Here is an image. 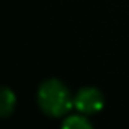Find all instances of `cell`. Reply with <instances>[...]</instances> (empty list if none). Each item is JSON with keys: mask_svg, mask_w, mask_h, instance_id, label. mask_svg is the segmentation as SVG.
I'll return each instance as SVG.
<instances>
[{"mask_svg": "<svg viewBox=\"0 0 129 129\" xmlns=\"http://www.w3.org/2000/svg\"><path fill=\"white\" fill-rule=\"evenodd\" d=\"M38 105L47 116L60 118L72 108L74 100L67 87L57 79H49L39 85L38 90Z\"/></svg>", "mask_w": 129, "mask_h": 129, "instance_id": "1", "label": "cell"}, {"mask_svg": "<svg viewBox=\"0 0 129 129\" xmlns=\"http://www.w3.org/2000/svg\"><path fill=\"white\" fill-rule=\"evenodd\" d=\"M74 106L83 114H93V113H98L105 106V98L98 88L85 87V88H80L79 93L75 95Z\"/></svg>", "mask_w": 129, "mask_h": 129, "instance_id": "2", "label": "cell"}, {"mask_svg": "<svg viewBox=\"0 0 129 129\" xmlns=\"http://www.w3.org/2000/svg\"><path fill=\"white\" fill-rule=\"evenodd\" d=\"M15 101L16 96L10 88L3 87L2 88V95H0V114L2 118H8L10 113L15 110Z\"/></svg>", "mask_w": 129, "mask_h": 129, "instance_id": "3", "label": "cell"}, {"mask_svg": "<svg viewBox=\"0 0 129 129\" xmlns=\"http://www.w3.org/2000/svg\"><path fill=\"white\" fill-rule=\"evenodd\" d=\"M62 126L69 127V129H88V127H91V123L82 113V114H70V116H67L64 119Z\"/></svg>", "mask_w": 129, "mask_h": 129, "instance_id": "4", "label": "cell"}]
</instances>
